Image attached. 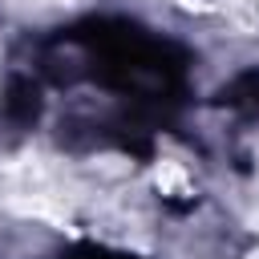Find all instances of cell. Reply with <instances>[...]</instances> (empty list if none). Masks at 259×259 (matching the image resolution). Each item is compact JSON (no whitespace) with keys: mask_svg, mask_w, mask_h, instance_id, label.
<instances>
[{"mask_svg":"<svg viewBox=\"0 0 259 259\" xmlns=\"http://www.w3.org/2000/svg\"><path fill=\"white\" fill-rule=\"evenodd\" d=\"M251 259H259V251H255V255H251Z\"/></svg>","mask_w":259,"mask_h":259,"instance_id":"obj_2","label":"cell"},{"mask_svg":"<svg viewBox=\"0 0 259 259\" xmlns=\"http://www.w3.org/2000/svg\"><path fill=\"white\" fill-rule=\"evenodd\" d=\"M154 178H158V186H162V194H186V170L178 166V162H158V170H154Z\"/></svg>","mask_w":259,"mask_h":259,"instance_id":"obj_1","label":"cell"}]
</instances>
